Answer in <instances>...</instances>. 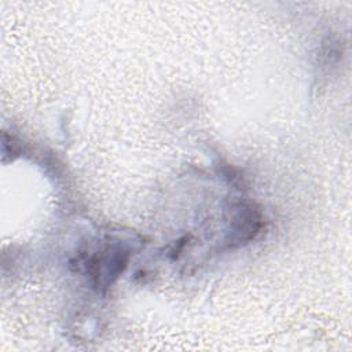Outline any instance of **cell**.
I'll use <instances>...</instances> for the list:
<instances>
[{"label":"cell","mask_w":352,"mask_h":352,"mask_svg":"<svg viewBox=\"0 0 352 352\" xmlns=\"http://www.w3.org/2000/svg\"><path fill=\"white\" fill-rule=\"evenodd\" d=\"M126 258L128 254L125 250L118 248H107L100 256L92 258L89 263L92 268L91 272L99 285H109L124 270Z\"/></svg>","instance_id":"1"}]
</instances>
